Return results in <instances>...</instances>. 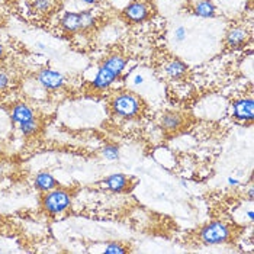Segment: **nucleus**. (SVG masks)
<instances>
[{
    "instance_id": "f257e3e1",
    "label": "nucleus",
    "mask_w": 254,
    "mask_h": 254,
    "mask_svg": "<svg viewBox=\"0 0 254 254\" xmlns=\"http://www.w3.org/2000/svg\"><path fill=\"white\" fill-rule=\"evenodd\" d=\"M125 64H127V61L121 56L109 57L103 63V65L99 68L98 76L93 80V87L98 90H103V89L109 87L115 81V78L119 77Z\"/></svg>"
},
{
    "instance_id": "f03ea898",
    "label": "nucleus",
    "mask_w": 254,
    "mask_h": 254,
    "mask_svg": "<svg viewBox=\"0 0 254 254\" xmlns=\"http://www.w3.org/2000/svg\"><path fill=\"white\" fill-rule=\"evenodd\" d=\"M70 203H71V193L67 189L56 188V189L47 192L45 196L42 197V206L51 215H57V214L64 212L70 206Z\"/></svg>"
},
{
    "instance_id": "7ed1b4c3",
    "label": "nucleus",
    "mask_w": 254,
    "mask_h": 254,
    "mask_svg": "<svg viewBox=\"0 0 254 254\" xmlns=\"http://www.w3.org/2000/svg\"><path fill=\"white\" fill-rule=\"evenodd\" d=\"M112 109H114V114L118 117L131 119L139 114L141 102L135 95L125 92V93L118 95L117 98L112 100Z\"/></svg>"
},
{
    "instance_id": "20e7f679",
    "label": "nucleus",
    "mask_w": 254,
    "mask_h": 254,
    "mask_svg": "<svg viewBox=\"0 0 254 254\" xmlns=\"http://www.w3.org/2000/svg\"><path fill=\"white\" fill-rule=\"evenodd\" d=\"M230 235H231L230 227L221 221L211 222L200 230V240L205 244H222L230 238Z\"/></svg>"
},
{
    "instance_id": "39448f33",
    "label": "nucleus",
    "mask_w": 254,
    "mask_h": 254,
    "mask_svg": "<svg viewBox=\"0 0 254 254\" xmlns=\"http://www.w3.org/2000/svg\"><path fill=\"white\" fill-rule=\"evenodd\" d=\"M38 81L50 90H57L60 87H63L64 84V77L60 74L59 71H54L51 68H44L38 73Z\"/></svg>"
},
{
    "instance_id": "423d86ee",
    "label": "nucleus",
    "mask_w": 254,
    "mask_h": 254,
    "mask_svg": "<svg viewBox=\"0 0 254 254\" xmlns=\"http://www.w3.org/2000/svg\"><path fill=\"white\" fill-rule=\"evenodd\" d=\"M124 16L131 22H144L150 15V9L142 1H134L124 9Z\"/></svg>"
},
{
    "instance_id": "0eeeda50",
    "label": "nucleus",
    "mask_w": 254,
    "mask_h": 254,
    "mask_svg": "<svg viewBox=\"0 0 254 254\" xmlns=\"http://www.w3.org/2000/svg\"><path fill=\"white\" fill-rule=\"evenodd\" d=\"M254 103L253 99H241L234 103V118L238 121H253Z\"/></svg>"
},
{
    "instance_id": "6e6552de",
    "label": "nucleus",
    "mask_w": 254,
    "mask_h": 254,
    "mask_svg": "<svg viewBox=\"0 0 254 254\" xmlns=\"http://www.w3.org/2000/svg\"><path fill=\"white\" fill-rule=\"evenodd\" d=\"M247 39H249V32H247V29H244L241 26H235L233 29H230L225 37L227 45L230 48H241L247 42Z\"/></svg>"
},
{
    "instance_id": "1a4fd4ad",
    "label": "nucleus",
    "mask_w": 254,
    "mask_h": 254,
    "mask_svg": "<svg viewBox=\"0 0 254 254\" xmlns=\"http://www.w3.org/2000/svg\"><path fill=\"white\" fill-rule=\"evenodd\" d=\"M105 186L112 192H124L129 186V179L125 175H121V173L111 175L105 179Z\"/></svg>"
},
{
    "instance_id": "9d476101",
    "label": "nucleus",
    "mask_w": 254,
    "mask_h": 254,
    "mask_svg": "<svg viewBox=\"0 0 254 254\" xmlns=\"http://www.w3.org/2000/svg\"><path fill=\"white\" fill-rule=\"evenodd\" d=\"M35 186L41 192H50V190L59 188V183L48 172H41L35 177Z\"/></svg>"
},
{
    "instance_id": "9b49d317",
    "label": "nucleus",
    "mask_w": 254,
    "mask_h": 254,
    "mask_svg": "<svg viewBox=\"0 0 254 254\" xmlns=\"http://www.w3.org/2000/svg\"><path fill=\"white\" fill-rule=\"evenodd\" d=\"M32 119H35L34 117V112H32V109L28 106V105H23V103H19V105H16L15 108H13V111H12V121L15 122V124H25V122H28V121H32Z\"/></svg>"
},
{
    "instance_id": "f8f14e48",
    "label": "nucleus",
    "mask_w": 254,
    "mask_h": 254,
    "mask_svg": "<svg viewBox=\"0 0 254 254\" xmlns=\"http://www.w3.org/2000/svg\"><path fill=\"white\" fill-rule=\"evenodd\" d=\"M193 13L200 18L215 16V6H214L212 0H199L193 7Z\"/></svg>"
},
{
    "instance_id": "ddd939ff",
    "label": "nucleus",
    "mask_w": 254,
    "mask_h": 254,
    "mask_svg": "<svg viewBox=\"0 0 254 254\" xmlns=\"http://www.w3.org/2000/svg\"><path fill=\"white\" fill-rule=\"evenodd\" d=\"M166 71H167V74L172 78H182L186 74L188 67H186V64L182 63L180 60H173V61H170V63L166 65Z\"/></svg>"
},
{
    "instance_id": "4468645a",
    "label": "nucleus",
    "mask_w": 254,
    "mask_h": 254,
    "mask_svg": "<svg viewBox=\"0 0 254 254\" xmlns=\"http://www.w3.org/2000/svg\"><path fill=\"white\" fill-rule=\"evenodd\" d=\"M61 26L67 32L80 31V15L78 13H65L63 20H61Z\"/></svg>"
},
{
    "instance_id": "2eb2a0df",
    "label": "nucleus",
    "mask_w": 254,
    "mask_h": 254,
    "mask_svg": "<svg viewBox=\"0 0 254 254\" xmlns=\"http://www.w3.org/2000/svg\"><path fill=\"white\" fill-rule=\"evenodd\" d=\"M163 127L169 131H175L177 129L180 125H182V118L179 117L177 114H166L163 117V121H161Z\"/></svg>"
},
{
    "instance_id": "dca6fc26",
    "label": "nucleus",
    "mask_w": 254,
    "mask_h": 254,
    "mask_svg": "<svg viewBox=\"0 0 254 254\" xmlns=\"http://www.w3.org/2000/svg\"><path fill=\"white\" fill-rule=\"evenodd\" d=\"M56 0H32V9L38 13H48L53 10Z\"/></svg>"
},
{
    "instance_id": "f3484780",
    "label": "nucleus",
    "mask_w": 254,
    "mask_h": 254,
    "mask_svg": "<svg viewBox=\"0 0 254 254\" xmlns=\"http://www.w3.org/2000/svg\"><path fill=\"white\" fill-rule=\"evenodd\" d=\"M78 15H80V29H81V31L92 28V26L95 25V22H96L93 13H92L90 10L81 12V13H78Z\"/></svg>"
},
{
    "instance_id": "a211bd4d",
    "label": "nucleus",
    "mask_w": 254,
    "mask_h": 254,
    "mask_svg": "<svg viewBox=\"0 0 254 254\" xmlns=\"http://www.w3.org/2000/svg\"><path fill=\"white\" fill-rule=\"evenodd\" d=\"M19 127L22 134L26 135V137H29V135H32V134L37 132V129H38V122H37V119H32V121H28V122L22 124Z\"/></svg>"
},
{
    "instance_id": "6ab92c4d",
    "label": "nucleus",
    "mask_w": 254,
    "mask_h": 254,
    "mask_svg": "<svg viewBox=\"0 0 254 254\" xmlns=\"http://www.w3.org/2000/svg\"><path fill=\"white\" fill-rule=\"evenodd\" d=\"M103 156L108 160H117L119 158V148L117 145H106L103 148Z\"/></svg>"
},
{
    "instance_id": "aec40b11",
    "label": "nucleus",
    "mask_w": 254,
    "mask_h": 254,
    "mask_svg": "<svg viewBox=\"0 0 254 254\" xmlns=\"http://www.w3.org/2000/svg\"><path fill=\"white\" fill-rule=\"evenodd\" d=\"M106 253H127V249H124V247H121L119 244H109L108 247H106V250H105Z\"/></svg>"
},
{
    "instance_id": "412c9836",
    "label": "nucleus",
    "mask_w": 254,
    "mask_h": 254,
    "mask_svg": "<svg viewBox=\"0 0 254 254\" xmlns=\"http://www.w3.org/2000/svg\"><path fill=\"white\" fill-rule=\"evenodd\" d=\"M7 84H9V78H7V76L3 74V73H0V90H3Z\"/></svg>"
},
{
    "instance_id": "4be33fe9",
    "label": "nucleus",
    "mask_w": 254,
    "mask_h": 254,
    "mask_svg": "<svg viewBox=\"0 0 254 254\" xmlns=\"http://www.w3.org/2000/svg\"><path fill=\"white\" fill-rule=\"evenodd\" d=\"M185 34H186V31H185L183 28H179L176 31V38L179 39V41H182V39L185 38Z\"/></svg>"
},
{
    "instance_id": "5701e85b",
    "label": "nucleus",
    "mask_w": 254,
    "mask_h": 254,
    "mask_svg": "<svg viewBox=\"0 0 254 254\" xmlns=\"http://www.w3.org/2000/svg\"><path fill=\"white\" fill-rule=\"evenodd\" d=\"M3 57V47H1V44H0V59Z\"/></svg>"
},
{
    "instance_id": "b1692460",
    "label": "nucleus",
    "mask_w": 254,
    "mask_h": 254,
    "mask_svg": "<svg viewBox=\"0 0 254 254\" xmlns=\"http://www.w3.org/2000/svg\"><path fill=\"white\" fill-rule=\"evenodd\" d=\"M83 1H86V3H96L98 0H83Z\"/></svg>"
}]
</instances>
